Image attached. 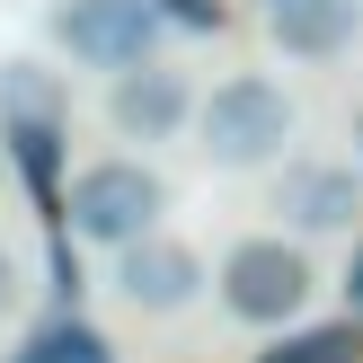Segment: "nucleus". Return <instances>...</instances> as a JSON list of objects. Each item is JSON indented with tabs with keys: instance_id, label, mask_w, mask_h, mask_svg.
Instances as JSON below:
<instances>
[{
	"instance_id": "nucleus-2",
	"label": "nucleus",
	"mask_w": 363,
	"mask_h": 363,
	"mask_svg": "<svg viewBox=\"0 0 363 363\" xmlns=\"http://www.w3.org/2000/svg\"><path fill=\"white\" fill-rule=\"evenodd\" d=\"M213 293H222V311L240 319V328H284V319L311 311L319 293V266L301 240H275V230H257V240H230L222 275H213Z\"/></svg>"
},
{
	"instance_id": "nucleus-14",
	"label": "nucleus",
	"mask_w": 363,
	"mask_h": 363,
	"mask_svg": "<svg viewBox=\"0 0 363 363\" xmlns=\"http://www.w3.org/2000/svg\"><path fill=\"white\" fill-rule=\"evenodd\" d=\"M18 293H27V266H18V248H9V240H0V319H9V311H18Z\"/></svg>"
},
{
	"instance_id": "nucleus-8",
	"label": "nucleus",
	"mask_w": 363,
	"mask_h": 363,
	"mask_svg": "<svg viewBox=\"0 0 363 363\" xmlns=\"http://www.w3.org/2000/svg\"><path fill=\"white\" fill-rule=\"evenodd\" d=\"M363 27V0H284L275 9V45L301 53V62H328V53H346Z\"/></svg>"
},
{
	"instance_id": "nucleus-3",
	"label": "nucleus",
	"mask_w": 363,
	"mask_h": 363,
	"mask_svg": "<svg viewBox=\"0 0 363 363\" xmlns=\"http://www.w3.org/2000/svg\"><path fill=\"white\" fill-rule=\"evenodd\" d=\"M195 124H204V151L222 160V169H257V160H275L284 142H293V89L266 80V71H230L204 98Z\"/></svg>"
},
{
	"instance_id": "nucleus-15",
	"label": "nucleus",
	"mask_w": 363,
	"mask_h": 363,
	"mask_svg": "<svg viewBox=\"0 0 363 363\" xmlns=\"http://www.w3.org/2000/svg\"><path fill=\"white\" fill-rule=\"evenodd\" d=\"M346 301H354V311H363V248H354V257H346Z\"/></svg>"
},
{
	"instance_id": "nucleus-12",
	"label": "nucleus",
	"mask_w": 363,
	"mask_h": 363,
	"mask_svg": "<svg viewBox=\"0 0 363 363\" xmlns=\"http://www.w3.org/2000/svg\"><path fill=\"white\" fill-rule=\"evenodd\" d=\"M257 363H354V328H346V319H328V328H293V337H275Z\"/></svg>"
},
{
	"instance_id": "nucleus-7",
	"label": "nucleus",
	"mask_w": 363,
	"mask_h": 363,
	"mask_svg": "<svg viewBox=\"0 0 363 363\" xmlns=\"http://www.w3.org/2000/svg\"><path fill=\"white\" fill-rule=\"evenodd\" d=\"M195 116H204V98H195V80L169 71V62H142V71H124V80H106V124H116L124 142H177V124H195Z\"/></svg>"
},
{
	"instance_id": "nucleus-1",
	"label": "nucleus",
	"mask_w": 363,
	"mask_h": 363,
	"mask_svg": "<svg viewBox=\"0 0 363 363\" xmlns=\"http://www.w3.org/2000/svg\"><path fill=\"white\" fill-rule=\"evenodd\" d=\"M160 213H169V177L151 169V160H89L80 177H71V195H62V222H71V240H89V248H142V240H160Z\"/></svg>"
},
{
	"instance_id": "nucleus-5",
	"label": "nucleus",
	"mask_w": 363,
	"mask_h": 363,
	"mask_svg": "<svg viewBox=\"0 0 363 363\" xmlns=\"http://www.w3.org/2000/svg\"><path fill=\"white\" fill-rule=\"evenodd\" d=\"M275 213H284L293 240H337L363 213V169L354 160H293L275 177Z\"/></svg>"
},
{
	"instance_id": "nucleus-10",
	"label": "nucleus",
	"mask_w": 363,
	"mask_h": 363,
	"mask_svg": "<svg viewBox=\"0 0 363 363\" xmlns=\"http://www.w3.org/2000/svg\"><path fill=\"white\" fill-rule=\"evenodd\" d=\"M9 363H116V346H106L89 319L53 311V319H35V328L18 337V354H9Z\"/></svg>"
},
{
	"instance_id": "nucleus-9",
	"label": "nucleus",
	"mask_w": 363,
	"mask_h": 363,
	"mask_svg": "<svg viewBox=\"0 0 363 363\" xmlns=\"http://www.w3.org/2000/svg\"><path fill=\"white\" fill-rule=\"evenodd\" d=\"M0 133H62V80L35 62H0Z\"/></svg>"
},
{
	"instance_id": "nucleus-13",
	"label": "nucleus",
	"mask_w": 363,
	"mask_h": 363,
	"mask_svg": "<svg viewBox=\"0 0 363 363\" xmlns=\"http://www.w3.org/2000/svg\"><path fill=\"white\" fill-rule=\"evenodd\" d=\"M151 9H160V27H195V35L222 27V0H151Z\"/></svg>"
},
{
	"instance_id": "nucleus-6",
	"label": "nucleus",
	"mask_w": 363,
	"mask_h": 363,
	"mask_svg": "<svg viewBox=\"0 0 363 363\" xmlns=\"http://www.w3.org/2000/svg\"><path fill=\"white\" fill-rule=\"evenodd\" d=\"M106 284H116V301H124V311H142V319H169V311H186V301L204 293L213 275H204V257H195L186 240H169V230H160V240L124 248Z\"/></svg>"
},
{
	"instance_id": "nucleus-4",
	"label": "nucleus",
	"mask_w": 363,
	"mask_h": 363,
	"mask_svg": "<svg viewBox=\"0 0 363 363\" xmlns=\"http://www.w3.org/2000/svg\"><path fill=\"white\" fill-rule=\"evenodd\" d=\"M53 45L71 53L80 71H142L160 62V9L151 0H62L53 9Z\"/></svg>"
},
{
	"instance_id": "nucleus-16",
	"label": "nucleus",
	"mask_w": 363,
	"mask_h": 363,
	"mask_svg": "<svg viewBox=\"0 0 363 363\" xmlns=\"http://www.w3.org/2000/svg\"><path fill=\"white\" fill-rule=\"evenodd\" d=\"M266 9H284V0H266Z\"/></svg>"
},
{
	"instance_id": "nucleus-11",
	"label": "nucleus",
	"mask_w": 363,
	"mask_h": 363,
	"mask_svg": "<svg viewBox=\"0 0 363 363\" xmlns=\"http://www.w3.org/2000/svg\"><path fill=\"white\" fill-rule=\"evenodd\" d=\"M9 160H18V177H27V195H35V213H62V133H9Z\"/></svg>"
}]
</instances>
